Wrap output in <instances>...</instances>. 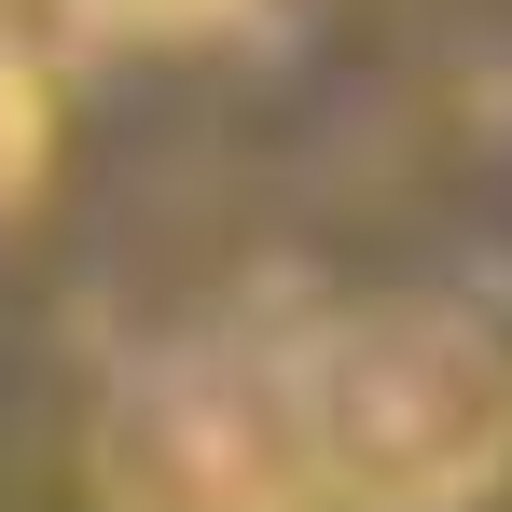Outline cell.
Returning <instances> with one entry per match:
<instances>
[{"mask_svg":"<svg viewBox=\"0 0 512 512\" xmlns=\"http://www.w3.org/2000/svg\"><path fill=\"white\" fill-rule=\"evenodd\" d=\"M319 512H485L512 485V333L471 291H374L291 333Z\"/></svg>","mask_w":512,"mask_h":512,"instance_id":"6da1fadb","label":"cell"},{"mask_svg":"<svg viewBox=\"0 0 512 512\" xmlns=\"http://www.w3.org/2000/svg\"><path fill=\"white\" fill-rule=\"evenodd\" d=\"M42 167H56V84L28 42H0V222L42 194Z\"/></svg>","mask_w":512,"mask_h":512,"instance_id":"3957f363","label":"cell"},{"mask_svg":"<svg viewBox=\"0 0 512 512\" xmlns=\"http://www.w3.org/2000/svg\"><path fill=\"white\" fill-rule=\"evenodd\" d=\"M250 0H56V28L70 42H208V28H236Z\"/></svg>","mask_w":512,"mask_h":512,"instance_id":"277c9868","label":"cell"},{"mask_svg":"<svg viewBox=\"0 0 512 512\" xmlns=\"http://www.w3.org/2000/svg\"><path fill=\"white\" fill-rule=\"evenodd\" d=\"M84 499L97 512H319L291 333L139 346L84 416Z\"/></svg>","mask_w":512,"mask_h":512,"instance_id":"7a4b0ae2","label":"cell"}]
</instances>
